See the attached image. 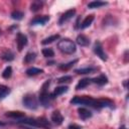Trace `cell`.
<instances>
[{"label":"cell","mask_w":129,"mask_h":129,"mask_svg":"<svg viewBox=\"0 0 129 129\" xmlns=\"http://www.w3.org/2000/svg\"><path fill=\"white\" fill-rule=\"evenodd\" d=\"M93 20H94V15H88V16L83 20V22L81 23V28L84 29V28L89 27V26L92 24Z\"/></svg>","instance_id":"obj_17"},{"label":"cell","mask_w":129,"mask_h":129,"mask_svg":"<svg viewBox=\"0 0 129 129\" xmlns=\"http://www.w3.org/2000/svg\"><path fill=\"white\" fill-rule=\"evenodd\" d=\"M75 13H76V10H75V9H70V10L66 11V12L60 16V18H59V20H58V23H59L60 25L63 24L64 22H67L68 20H70L71 18H73V16L75 15Z\"/></svg>","instance_id":"obj_7"},{"label":"cell","mask_w":129,"mask_h":129,"mask_svg":"<svg viewBox=\"0 0 129 129\" xmlns=\"http://www.w3.org/2000/svg\"><path fill=\"white\" fill-rule=\"evenodd\" d=\"M51 121L55 124V125H60L61 123H62V121H63V117H62V115L60 114V112L59 111H53L52 112V114H51Z\"/></svg>","instance_id":"obj_9"},{"label":"cell","mask_w":129,"mask_h":129,"mask_svg":"<svg viewBox=\"0 0 129 129\" xmlns=\"http://www.w3.org/2000/svg\"><path fill=\"white\" fill-rule=\"evenodd\" d=\"M22 17H23V13H22L21 11L16 10V11H13V12L11 13V18H12V19L20 20V19H22Z\"/></svg>","instance_id":"obj_27"},{"label":"cell","mask_w":129,"mask_h":129,"mask_svg":"<svg viewBox=\"0 0 129 129\" xmlns=\"http://www.w3.org/2000/svg\"><path fill=\"white\" fill-rule=\"evenodd\" d=\"M5 116L9 117V118H13V119H21V118L25 117L24 113H22L20 111H10V112H7L5 114Z\"/></svg>","instance_id":"obj_14"},{"label":"cell","mask_w":129,"mask_h":129,"mask_svg":"<svg viewBox=\"0 0 129 129\" xmlns=\"http://www.w3.org/2000/svg\"><path fill=\"white\" fill-rule=\"evenodd\" d=\"M23 105L30 109V110H34L38 107V102H37V99L36 97L33 95V94H26L24 97H23Z\"/></svg>","instance_id":"obj_4"},{"label":"cell","mask_w":129,"mask_h":129,"mask_svg":"<svg viewBox=\"0 0 129 129\" xmlns=\"http://www.w3.org/2000/svg\"><path fill=\"white\" fill-rule=\"evenodd\" d=\"M11 75H12V68L11 67H7L2 73V77L4 79H9L11 77Z\"/></svg>","instance_id":"obj_29"},{"label":"cell","mask_w":129,"mask_h":129,"mask_svg":"<svg viewBox=\"0 0 129 129\" xmlns=\"http://www.w3.org/2000/svg\"><path fill=\"white\" fill-rule=\"evenodd\" d=\"M9 93H10V90L8 87L4 85H0V99H4Z\"/></svg>","instance_id":"obj_22"},{"label":"cell","mask_w":129,"mask_h":129,"mask_svg":"<svg viewBox=\"0 0 129 129\" xmlns=\"http://www.w3.org/2000/svg\"><path fill=\"white\" fill-rule=\"evenodd\" d=\"M76 40H77V43L79 45H81V46H88L90 44V39L86 35H84V34L78 35V37H77Z\"/></svg>","instance_id":"obj_12"},{"label":"cell","mask_w":129,"mask_h":129,"mask_svg":"<svg viewBox=\"0 0 129 129\" xmlns=\"http://www.w3.org/2000/svg\"><path fill=\"white\" fill-rule=\"evenodd\" d=\"M78 62V59H74V60H72V61H70V62H68V63H62V64H60L59 66V69L60 70H62V71H68V70H70L75 63H77Z\"/></svg>","instance_id":"obj_24"},{"label":"cell","mask_w":129,"mask_h":129,"mask_svg":"<svg viewBox=\"0 0 129 129\" xmlns=\"http://www.w3.org/2000/svg\"><path fill=\"white\" fill-rule=\"evenodd\" d=\"M94 52L102 59V60H107V54L105 53V51H104V49H103V46H102V44H101V42H99V41H96L95 42V45H94Z\"/></svg>","instance_id":"obj_5"},{"label":"cell","mask_w":129,"mask_h":129,"mask_svg":"<svg viewBox=\"0 0 129 129\" xmlns=\"http://www.w3.org/2000/svg\"><path fill=\"white\" fill-rule=\"evenodd\" d=\"M78 113H79V116L81 117V119H83V120H86V119H89L92 117V112L86 108H79Z\"/></svg>","instance_id":"obj_11"},{"label":"cell","mask_w":129,"mask_h":129,"mask_svg":"<svg viewBox=\"0 0 129 129\" xmlns=\"http://www.w3.org/2000/svg\"><path fill=\"white\" fill-rule=\"evenodd\" d=\"M67 91H68V87H67V86L56 87V88L54 89V91L52 92V94H50V95H51V98L53 99V98H55V97H57V96H59V95L66 93Z\"/></svg>","instance_id":"obj_16"},{"label":"cell","mask_w":129,"mask_h":129,"mask_svg":"<svg viewBox=\"0 0 129 129\" xmlns=\"http://www.w3.org/2000/svg\"><path fill=\"white\" fill-rule=\"evenodd\" d=\"M43 71L41 69H38V68H29L28 70H26V75L31 77V76H36V75H39L41 74Z\"/></svg>","instance_id":"obj_19"},{"label":"cell","mask_w":129,"mask_h":129,"mask_svg":"<svg viewBox=\"0 0 129 129\" xmlns=\"http://www.w3.org/2000/svg\"><path fill=\"white\" fill-rule=\"evenodd\" d=\"M35 57H36V54L34 52H28V53H26V55L24 57V62L30 63L35 59Z\"/></svg>","instance_id":"obj_25"},{"label":"cell","mask_w":129,"mask_h":129,"mask_svg":"<svg viewBox=\"0 0 129 129\" xmlns=\"http://www.w3.org/2000/svg\"><path fill=\"white\" fill-rule=\"evenodd\" d=\"M57 47L61 52L67 53V54H72L77 49L76 43L69 38H63V39L59 40L57 43Z\"/></svg>","instance_id":"obj_2"},{"label":"cell","mask_w":129,"mask_h":129,"mask_svg":"<svg viewBox=\"0 0 129 129\" xmlns=\"http://www.w3.org/2000/svg\"><path fill=\"white\" fill-rule=\"evenodd\" d=\"M0 126H4V123H3V122H1V121H0Z\"/></svg>","instance_id":"obj_32"},{"label":"cell","mask_w":129,"mask_h":129,"mask_svg":"<svg viewBox=\"0 0 129 129\" xmlns=\"http://www.w3.org/2000/svg\"><path fill=\"white\" fill-rule=\"evenodd\" d=\"M48 20H49V16H47V15H44V16H37V17H35L34 19L31 20V24H32V25H37V24L43 25V24H45Z\"/></svg>","instance_id":"obj_10"},{"label":"cell","mask_w":129,"mask_h":129,"mask_svg":"<svg viewBox=\"0 0 129 129\" xmlns=\"http://www.w3.org/2000/svg\"><path fill=\"white\" fill-rule=\"evenodd\" d=\"M42 54L44 57H52L54 55V52L51 48H43L42 49Z\"/></svg>","instance_id":"obj_28"},{"label":"cell","mask_w":129,"mask_h":129,"mask_svg":"<svg viewBox=\"0 0 129 129\" xmlns=\"http://www.w3.org/2000/svg\"><path fill=\"white\" fill-rule=\"evenodd\" d=\"M58 38H59V35H58V34H53V35H51V36H49V37L44 38V39L41 41V43H42V44H48V43H51V42H53L54 40H56V39H58Z\"/></svg>","instance_id":"obj_23"},{"label":"cell","mask_w":129,"mask_h":129,"mask_svg":"<svg viewBox=\"0 0 129 129\" xmlns=\"http://www.w3.org/2000/svg\"><path fill=\"white\" fill-rule=\"evenodd\" d=\"M69 129H83L81 126H79V125H77V124H71L70 126H69Z\"/></svg>","instance_id":"obj_31"},{"label":"cell","mask_w":129,"mask_h":129,"mask_svg":"<svg viewBox=\"0 0 129 129\" xmlns=\"http://www.w3.org/2000/svg\"><path fill=\"white\" fill-rule=\"evenodd\" d=\"M120 129H126V127L125 126H122V127H120Z\"/></svg>","instance_id":"obj_33"},{"label":"cell","mask_w":129,"mask_h":129,"mask_svg":"<svg viewBox=\"0 0 129 129\" xmlns=\"http://www.w3.org/2000/svg\"><path fill=\"white\" fill-rule=\"evenodd\" d=\"M72 104H77V105H86V106H90L96 109H100V108H105V107H109V108H113L114 107V103L109 100V99H93L91 97H80L77 96L75 98H73L71 100Z\"/></svg>","instance_id":"obj_1"},{"label":"cell","mask_w":129,"mask_h":129,"mask_svg":"<svg viewBox=\"0 0 129 129\" xmlns=\"http://www.w3.org/2000/svg\"><path fill=\"white\" fill-rule=\"evenodd\" d=\"M107 5V2L104 1H92L88 4V8L89 9H94V8H100L102 6Z\"/></svg>","instance_id":"obj_18"},{"label":"cell","mask_w":129,"mask_h":129,"mask_svg":"<svg viewBox=\"0 0 129 129\" xmlns=\"http://www.w3.org/2000/svg\"><path fill=\"white\" fill-rule=\"evenodd\" d=\"M16 43H17L18 51H21L23 49V47L27 44V37L22 33H18L17 38H16Z\"/></svg>","instance_id":"obj_6"},{"label":"cell","mask_w":129,"mask_h":129,"mask_svg":"<svg viewBox=\"0 0 129 129\" xmlns=\"http://www.w3.org/2000/svg\"><path fill=\"white\" fill-rule=\"evenodd\" d=\"M42 5H43V3H42V1H33L32 3H31V5H30V9L32 10V11H38L39 9H41V7H42Z\"/></svg>","instance_id":"obj_21"},{"label":"cell","mask_w":129,"mask_h":129,"mask_svg":"<svg viewBox=\"0 0 129 129\" xmlns=\"http://www.w3.org/2000/svg\"><path fill=\"white\" fill-rule=\"evenodd\" d=\"M72 80H73L72 76H63V77H60V78L57 80V83H59V84H63V83H70Z\"/></svg>","instance_id":"obj_30"},{"label":"cell","mask_w":129,"mask_h":129,"mask_svg":"<svg viewBox=\"0 0 129 129\" xmlns=\"http://www.w3.org/2000/svg\"><path fill=\"white\" fill-rule=\"evenodd\" d=\"M35 126L36 127H42L44 129H50L51 128L49 122L45 118H43V117H40V118H36L35 119Z\"/></svg>","instance_id":"obj_8"},{"label":"cell","mask_w":129,"mask_h":129,"mask_svg":"<svg viewBox=\"0 0 129 129\" xmlns=\"http://www.w3.org/2000/svg\"><path fill=\"white\" fill-rule=\"evenodd\" d=\"M92 83H95L99 86H103V85H106L108 83V78L105 75H100L97 78L92 79Z\"/></svg>","instance_id":"obj_13"},{"label":"cell","mask_w":129,"mask_h":129,"mask_svg":"<svg viewBox=\"0 0 129 129\" xmlns=\"http://www.w3.org/2000/svg\"><path fill=\"white\" fill-rule=\"evenodd\" d=\"M91 83H92V79H89V78L82 79V80H81V81H79V83L77 84L76 89H77V90H82V89L86 88L87 86H89Z\"/></svg>","instance_id":"obj_15"},{"label":"cell","mask_w":129,"mask_h":129,"mask_svg":"<svg viewBox=\"0 0 129 129\" xmlns=\"http://www.w3.org/2000/svg\"><path fill=\"white\" fill-rule=\"evenodd\" d=\"M95 71H97V69L96 68H85V69H78V70H76L75 72L77 73V74H82V75H84V74H91V73H94Z\"/></svg>","instance_id":"obj_20"},{"label":"cell","mask_w":129,"mask_h":129,"mask_svg":"<svg viewBox=\"0 0 129 129\" xmlns=\"http://www.w3.org/2000/svg\"><path fill=\"white\" fill-rule=\"evenodd\" d=\"M2 58H3L4 60L10 61V60H12V59L14 58V54H13V52H11L10 50H6V51L2 54Z\"/></svg>","instance_id":"obj_26"},{"label":"cell","mask_w":129,"mask_h":129,"mask_svg":"<svg viewBox=\"0 0 129 129\" xmlns=\"http://www.w3.org/2000/svg\"><path fill=\"white\" fill-rule=\"evenodd\" d=\"M48 86H49V81H46L42 87H41V92L39 94V101L40 103L42 104V106L44 107H48L49 104H50V101H51V95L47 92V89H48Z\"/></svg>","instance_id":"obj_3"}]
</instances>
